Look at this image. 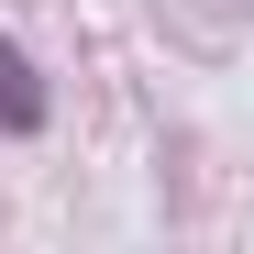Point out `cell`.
<instances>
[{"label": "cell", "mask_w": 254, "mask_h": 254, "mask_svg": "<svg viewBox=\"0 0 254 254\" xmlns=\"http://www.w3.org/2000/svg\"><path fill=\"white\" fill-rule=\"evenodd\" d=\"M45 122H56V100H45V77H33V56L11 45V33H0V133H11V144H33Z\"/></svg>", "instance_id": "obj_1"}]
</instances>
